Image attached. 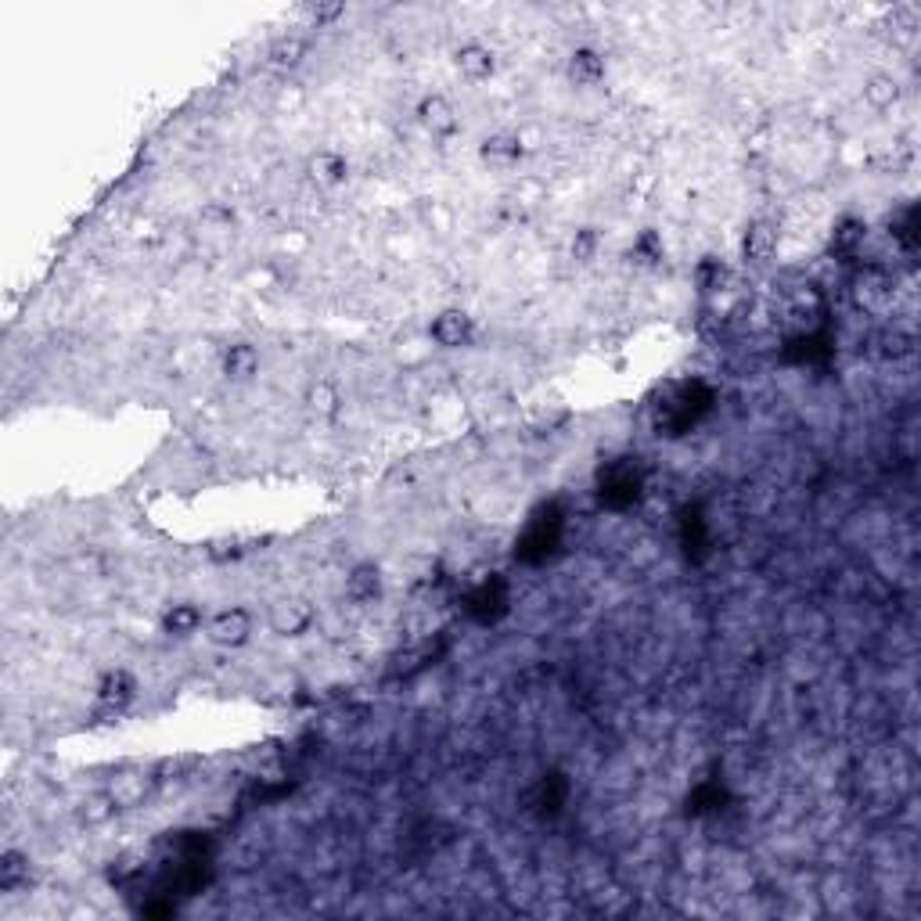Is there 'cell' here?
<instances>
[{
	"mask_svg": "<svg viewBox=\"0 0 921 921\" xmlns=\"http://www.w3.org/2000/svg\"><path fill=\"white\" fill-rule=\"evenodd\" d=\"M206 634L216 648H242L252 637V616L245 609H220L206 619Z\"/></svg>",
	"mask_w": 921,
	"mask_h": 921,
	"instance_id": "6da1fadb",
	"label": "cell"
},
{
	"mask_svg": "<svg viewBox=\"0 0 921 921\" xmlns=\"http://www.w3.org/2000/svg\"><path fill=\"white\" fill-rule=\"evenodd\" d=\"M475 317H468L465 310H443L436 313V321H432L429 335L436 346L443 349H465L475 342Z\"/></svg>",
	"mask_w": 921,
	"mask_h": 921,
	"instance_id": "7a4b0ae2",
	"label": "cell"
},
{
	"mask_svg": "<svg viewBox=\"0 0 921 921\" xmlns=\"http://www.w3.org/2000/svg\"><path fill=\"white\" fill-rule=\"evenodd\" d=\"M414 119H418L421 130L432 137L457 134V108L450 105L447 94H425V98L414 105Z\"/></svg>",
	"mask_w": 921,
	"mask_h": 921,
	"instance_id": "3957f363",
	"label": "cell"
},
{
	"mask_svg": "<svg viewBox=\"0 0 921 921\" xmlns=\"http://www.w3.org/2000/svg\"><path fill=\"white\" fill-rule=\"evenodd\" d=\"M605 72H609L605 54L594 51V47H576V51L565 58V80H569V87L591 90L605 80Z\"/></svg>",
	"mask_w": 921,
	"mask_h": 921,
	"instance_id": "277c9868",
	"label": "cell"
},
{
	"mask_svg": "<svg viewBox=\"0 0 921 921\" xmlns=\"http://www.w3.org/2000/svg\"><path fill=\"white\" fill-rule=\"evenodd\" d=\"M137 698V680L126 670H108L101 673L98 688H94V702H98L105 713H123L130 702Z\"/></svg>",
	"mask_w": 921,
	"mask_h": 921,
	"instance_id": "5b68a950",
	"label": "cell"
},
{
	"mask_svg": "<svg viewBox=\"0 0 921 921\" xmlns=\"http://www.w3.org/2000/svg\"><path fill=\"white\" fill-rule=\"evenodd\" d=\"M522 155H526V144H522L519 134H511V130H497V134H490L479 144V159L490 170H511V166L522 162Z\"/></svg>",
	"mask_w": 921,
	"mask_h": 921,
	"instance_id": "8992f818",
	"label": "cell"
},
{
	"mask_svg": "<svg viewBox=\"0 0 921 921\" xmlns=\"http://www.w3.org/2000/svg\"><path fill=\"white\" fill-rule=\"evenodd\" d=\"M454 65H457V72H461L465 80H472V83L490 80L493 72H497V58H493L490 47L479 44V40H468V44L457 47V51H454Z\"/></svg>",
	"mask_w": 921,
	"mask_h": 921,
	"instance_id": "52a82bcc",
	"label": "cell"
},
{
	"mask_svg": "<svg viewBox=\"0 0 921 921\" xmlns=\"http://www.w3.org/2000/svg\"><path fill=\"white\" fill-rule=\"evenodd\" d=\"M306 173H310V180L317 188L335 191L349 180V159L342 152H317L306 162Z\"/></svg>",
	"mask_w": 921,
	"mask_h": 921,
	"instance_id": "ba28073f",
	"label": "cell"
},
{
	"mask_svg": "<svg viewBox=\"0 0 921 921\" xmlns=\"http://www.w3.org/2000/svg\"><path fill=\"white\" fill-rule=\"evenodd\" d=\"M224 375L231 378V382H252V378L260 375V349L252 346V342H234V346L224 349Z\"/></svg>",
	"mask_w": 921,
	"mask_h": 921,
	"instance_id": "9c48e42d",
	"label": "cell"
},
{
	"mask_svg": "<svg viewBox=\"0 0 921 921\" xmlns=\"http://www.w3.org/2000/svg\"><path fill=\"white\" fill-rule=\"evenodd\" d=\"M382 594V573H378L375 562H360L353 565V573L346 576V598L353 605H371V601Z\"/></svg>",
	"mask_w": 921,
	"mask_h": 921,
	"instance_id": "30bf717a",
	"label": "cell"
},
{
	"mask_svg": "<svg viewBox=\"0 0 921 921\" xmlns=\"http://www.w3.org/2000/svg\"><path fill=\"white\" fill-rule=\"evenodd\" d=\"M202 626H206V616L191 601H180V605H170L162 612V634L170 637H195Z\"/></svg>",
	"mask_w": 921,
	"mask_h": 921,
	"instance_id": "8fae6325",
	"label": "cell"
},
{
	"mask_svg": "<svg viewBox=\"0 0 921 921\" xmlns=\"http://www.w3.org/2000/svg\"><path fill=\"white\" fill-rule=\"evenodd\" d=\"M306 54H310V44L303 36H278L274 47H270V65L281 72H292L306 62Z\"/></svg>",
	"mask_w": 921,
	"mask_h": 921,
	"instance_id": "7c38bea8",
	"label": "cell"
},
{
	"mask_svg": "<svg viewBox=\"0 0 921 921\" xmlns=\"http://www.w3.org/2000/svg\"><path fill=\"white\" fill-rule=\"evenodd\" d=\"M864 101H868V108H875V112H889V108L900 101V83H896L893 76H886V72H878V76H871V80L864 83Z\"/></svg>",
	"mask_w": 921,
	"mask_h": 921,
	"instance_id": "4fadbf2b",
	"label": "cell"
},
{
	"mask_svg": "<svg viewBox=\"0 0 921 921\" xmlns=\"http://www.w3.org/2000/svg\"><path fill=\"white\" fill-rule=\"evenodd\" d=\"M26 882H29V857L18 850H4V857H0V889L15 893Z\"/></svg>",
	"mask_w": 921,
	"mask_h": 921,
	"instance_id": "5bb4252c",
	"label": "cell"
},
{
	"mask_svg": "<svg viewBox=\"0 0 921 921\" xmlns=\"http://www.w3.org/2000/svg\"><path fill=\"white\" fill-rule=\"evenodd\" d=\"M306 403H310V411L317 414V418H335L342 407V393L335 382H313L310 393H306Z\"/></svg>",
	"mask_w": 921,
	"mask_h": 921,
	"instance_id": "9a60e30c",
	"label": "cell"
},
{
	"mask_svg": "<svg viewBox=\"0 0 921 921\" xmlns=\"http://www.w3.org/2000/svg\"><path fill=\"white\" fill-rule=\"evenodd\" d=\"M270 623H274L278 634H303L306 626H310V612H306L299 601H285V605L274 609V619H270Z\"/></svg>",
	"mask_w": 921,
	"mask_h": 921,
	"instance_id": "2e32d148",
	"label": "cell"
},
{
	"mask_svg": "<svg viewBox=\"0 0 921 921\" xmlns=\"http://www.w3.org/2000/svg\"><path fill=\"white\" fill-rule=\"evenodd\" d=\"M598 249H601V238L594 227H580V231L573 234V242H569V256H573L576 263H594L598 260Z\"/></svg>",
	"mask_w": 921,
	"mask_h": 921,
	"instance_id": "e0dca14e",
	"label": "cell"
},
{
	"mask_svg": "<svg viewBox=\"0 0 921 921\" xmlns=\"http://www.w3.org/2000/svg\"><path fill=\"white\" fill-rule=\"evenodd\" d=\"M774 242H778V234L770 231V227H752L749 238H745V256H752V263H763L770 260V252H774Z\"/></svg>",
	"mask_w": 921,
	"mask_h": 921,
	"instance_id": "ac0fdd59",
	"label": "cell"
},
{
	"mask_svg": "<svg viewBox=\"0 0 921 921\" xmlns=\"http://www.w3.org/2000/svg\"><path fill=\"white\" fill-rule=\"evenodd\" d=\"M695 278H698V288H702V292H716V288L724 285L727 270H724V263H720V260H706L702 267H698Z\"/></svg>",
	"mask_w": 921,
	"mask_h": 921,
	"instance_id": "d6986e66",
	"label": "cell"
},
{
	"mask_svg": "<svg viewBox=\"0 0 921 921\" xmlns=\"http://www.w3.org/2000/svg\"><path fill=\"white\" fill-rule=\"evenodd\" d=\"M835 242H839V249H857V245L864 242V224H860V220H846V224L835 231Z\"/></svg>",
	"mask_w": 921,
	"mask_h": 921,
	"instance_id": "ffe728a7",
	"label": "cell"
}]
</instances>
